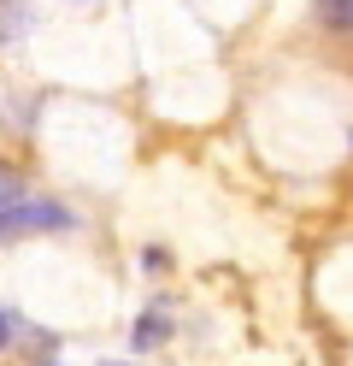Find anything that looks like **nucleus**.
Masks as SVG:
<instances>
[{
	"instance_id": "3",
	"label": "nucleus",
	"mask_w": 353,
	"mask_h": 366,
	"mask_svg": "<svg viewBox=\"0 0 353 366\" xmlns=\"http://www.w3.org/2000/svg\"><path fill=\"white\" fill-rule=\"evenodd\" d=\"M324 24H336V30H353V0H324Z\"/></svg>"
},
{
	"instance_id": "6",
	"label": "nucleus",
	"mask_w": 353,
	"mask_h": 366,
	"mask_svg": "<svg viewBox=\"0 0 353 366\" xmlns=\"http://www.w3.org/2000/svg\"><path fill=\"white\" fill-rule=\"evenodd\" d=\"M6 342H12V319L0 313V349H6Z\"/></svg>"
},
{
	"instance_id": "4",
	"label": "nucleus",
	"mask_w": 353,
	"mask_h": 366,
	"mask_svg": "<svg viewBox=\"0 0 353 366\" xmlns=\"http://www.w3.org/2000/svg\"><path fill=\"white\" fill-rule=\"evenodd\" d=\"M6 201H18V172L0 166V207H6Z\"/></svg>"
},
{
	"instance_id": "7",
	"label": "nucleus",
	"mask_w": 353,
	"mask_h": 366,
	"mask_svg": "<svg viewBox=\"0 0 353 366\" xmlns=\"http://www.w3.org/2000/svg\"><path fill=\"white\" fill-rule=\"evenodd\" d=\"M101 366H130V360H101Z\"/></svg>"
},
{
	"instance_id": "5",
	"label": "nucleus",
	"mask_w": 353,
	"mask_h": 366,
	"mask_svg": "<svg viewBox=\"0 0 353 366\" xmlns=\"http://www.w3.org/2000/svg\"><path fill=\"white\" fill-rule=\"evenodd\" d=\"M12 12H18V6H12V0H0V36H6V30L18 24V18H12Z\"/></svg>"
},
{
	"instance_id": "1",
	"label": "nucleus",
	"mask_w": 353,
	"mask_h": 366,
	"mask_svg": "<svg viewBox=\"0 0 353 366\" xmlns=\"http://www.w3.org/2000/svg\"><path fill=\"white\" fill-rule=\"evenodd\" d=\"M71 213L59 207V201H6L0 207V242H12V237H36V231H65Z\"/></svg>"
},
{
	"instance_id": "8",
	"label": "nucleus",
	"mask_w": 353,
	"mask_h": 366,
	"mask_svg": "<svg viewBox=\"0 0 353 366\" xmlns=\"http://www.w3.org/2000/svg\"><path fill=\"white\" fill-rule=\"evenodd\" d=\"M41 366H53V360H41Z\"/></svg>"
},
{
	"instance_id": "2",
	"label": "nucleus",
	"mask_w": 353,
	"mask_h": 366,
	"mask_svg": "<svg viewBox=\"0 0 353 366\" xmlns=\"http://www.w3.org/2000/svg\"><path fill=\"white\" fill-rule=\"evenodd\" d=\"M165 331H171V325H165L159 313H141V319H135V349H153V342H159Z\"/></svg>"
}]
</instances>
